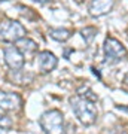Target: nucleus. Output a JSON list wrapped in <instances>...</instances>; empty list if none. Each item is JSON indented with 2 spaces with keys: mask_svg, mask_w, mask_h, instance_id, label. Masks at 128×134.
<instances>
[{
  "mask_svg": "<svg viewBox=\"0 0 128 134\" xmlns=\"http://www.w3.org/2000/svg\"><path fill=\"white\" fill-rule=\"evenodd\" d=\"M70 106H71V110H73V113L75 116L79 119L82 125H85V127H90L92 125L97 121V115H98V112H97V107L94 106V103H91L88 100H84L81 98L79 96H73L70 97Z\"/></svg>",
  "mask_w": 128,
  "mask_h": 134,
  "instance_id": "f257e3e1",
  "label": "nucleus"
},
{
  "mask_svg": "<svg viewBox=\"0 0 128 134\" xmlns=\"http://www.w3.org/2000/svg\"><path fill=\"white\" fill-rule=\"evenodd\" d=\"M39 125L45 134H63L64 133V116L57 109L46 110L39 118Z\"/></svg>",
  "mask_w": 128,
  "mask_h": 134,
  "instance_id": "f03ea898",
  "label": "nucleus"
},
{
  "mask_svg": "<svg viewBox=\"0 0 128 134\" xmlns=\"http://www.w3.org/2000/svg\"><path fill=\"white\" fill-rule=\"evenodd\" d=\"M25 27L15 19H3L0 21V40L8 43H15L25 37Z\"/></svg>",
  "mask_w": 128,
  "mask_h": 134,
  "instance_id": "7ed1b4c3",
  "label": "nucleus"
},
{
  "mask_svg": "<svg viewBox=\"0 0 128 134\" xmlns=\"http://www.w3.org/2000/svg\"><path fill=\"white\" fill-rule=\"evenodd\" d=\"M103 49H104V58H106L104 63H109V64L118 63L127 57V49H125V46L119 42L118 39L112 37V36L106 37Z\"/></svg>",
  "mask_w": 128,
  "mask_h": 134,
  "instance_id": "20e7f679",
  "label": "nucleus"
},
{
  "mask_svg": "<svg viewBox=\"0 0 128 134\" xmlns=\"http://www.w3.org/2000/svg\"><path fill=\"white\" fill-rule=\"evenodd\" d=\"M3 57H5V63L9 66L12 70H21L24 67V55L21 54L16 46H8L3 51Z\"/></svg>",
  "mask_w": 128,
  "mask_h": 134,
  "instance_id": "39448f33",
  "label": "nucleus"
},
{
  "mask_svg": "<svg viewBox=\"0 0 128 134\" xmlns=\"http://www.w3.org/2000/svg\"><path fill=\"white\" fill-rule=\"evenodd\" d=\"M23 100L15 92H6L0 90V109L6 112H16L21 109Z\"/></svg>",
  "mask_w": 128,
  "mask_h": 134,
  "instance_id": "423d86ee",
  "label": "nucleus"
},
{
  "mask_svg": "<svg viewBox=\"0 0 128 134\" xmlns=\"http://www.w3.org/2000/svg\"><path fill=\"white\" fill-rule=\"evenodd\" d=\"M36 58H37L36 63L39 66V70L42 73H51L58 64V58L49 51H40Z\"/></svg>",
  "mask_w": 128,
  "mask_h": 134,
  "instance_id": "0eeeda50",
  "label": "nucleus"
},
{
  "mask_svg": "<svg viewBox=\"0 0 128 134\" xmlns=\"http://www.w3.org/2000/svg\"><path fill=\"white\" fill-rule=\"evenodd\" d=\"M113 5H115L113 0H91L90 6H88V12H90L91 16L98 18V16L109 14L113 8Z\"/></svg>",
  "mask_w": 128,
  "mask_h": 134,
  "instance_id": "6e6552de",
  "label": "nucleus"
},
{
  "mask_svg": "<svg viewBox=\"0 0 128 134\" xmlns=\"http://www.w3.org/2000/svg\"><path fill=\"white\" fill-rule=\"evenodd\" d=\"M16 48L21 51L23 55L24 54L29 55V54H34L37 51V43L34 42V40H31V39H29V37H23L21 40L16 42Z\"/></svg>",
  "mask_w": 128,
  "mask_h": 134,
  "instance_id": "1a4fd4ad",
  "label": "nucleus"
},
{
  "mask_svg": "<svg viewBox=\"0 0 128 134\" xmlns=\"http://www.w3.org/2000/svg\"><path fill=\"white\" fill-rule=\"evenodd\" d=\"M49 36L54 40H57V42H67L71 37V30L61 29V27H58V29H49Z\"/></svg>",
  "mask_w": 128,
  "mask_h": 134,
  "instance_id": "9d476101",
  "label": "nucleus"
},
{
  "mask_svg": "<svg viewBox=\"0 0 128 134\" xmlns=\"http://www.w3.org/2000/svg\"><path fill=\"white\" fill-rule=\"evenodd\" d=\"M76 96H79L81 98H84V100L91 101V103H95V101L98 100L97 94H95V92L92 91L88 85H81V86H79V88L76 90Z\"/></svg>",
  "mask_w": 128,
  "mask_h": 134,
  "instance_id": "9b49d317",
  "label": "nucleus"
},
{
  "mask_svg": "<svg viewBox=\"0 0 128 134\" xmlns=\"http://www.w3.org/2000/svg\"><path fill=\"white\" fill-rule=\"evenodd\" d=\"M81 34H82V37H84L86 45H91L92 40L95 39V36H97V29H95V27H91V25L84 27V29L81 30Z\"/></svg>",
  "mask_w": 128,
  "mask_h": 134,
  "instance_id": "f8f14e48",
  "label": "nucleus"
},
{
  "mask_svg": "<svg viewBox=\"0 0 128 134\" xmlns=\"http://www.w3.org/2000/svg\"><path fill=\"white\" fill-rule=\"evenodd\" d=\"M12 128V121L6 115L0 113V130H10Z\"/></svg>",
  "mask_w": 128,
  "mask_h": 134,
  "instance_id": "ddd939ff",
  "label": "nucleus"
},
{
  "mask_svg": "<svg viewBox=\"0 0 128 134\" xmlns=\"http://www.w3.org/2000/svg\"><path fill=\"white\" fill-rule=\"evenodd\" d=\"M34 2H37V3H40V5H46V3L52 2V0H34Z\"/></svg>",
  "mask_w": 128,
  "mask_h": 134,
  "instance_id": "4468645a",
  "label": "nucleus"
},
{
  "mask_svg": "<svg viewBox=\"0 0 128 134\" xmlns=\"http://www.w3.org/2000/svg\"><path fill=\"white\" fill-rule=\"evenodd\" d=\"M91 70H92V73H94L95 76H98L100 79H101V76H100V72H98V70H95V67H91Z\"/></svg>",
  "mask_w": 128,
  "mask_h": 134,
  "instance_id": "2eb2a0df",
  "label": "nucleus"
},
{
  "mask_svg": "<svg viewBox=\"0 0 128 134\" xmlns=\"http://www.w3.org/2000/svg\"><path fill=\"white\" fill-rule=\"evenodd\" d=\"M70 52H73V49H66V52H64V57L69 58V54H70Z\"/></svg>",
  "mask_w": 128,
  "mask_h": 134,
  "instance_id": "dca6fc26",
  "label": "nucleus"
},
{
  "mask_svg": "<svg viewBox=\"0 0 128 134\" xmlns=\"http://www.w3.org/2000/svg\"><path fill=\"white\" fill-rule=\"evenodd\" d=\"M124 83H127V85H128V72H127V75L124 76Z\"/></svg>",
  "mask_w": 128,
  "mask_h": 134,
  "instance_id": "f3484780",
  "label": "nucleus"
}]
</instances>
